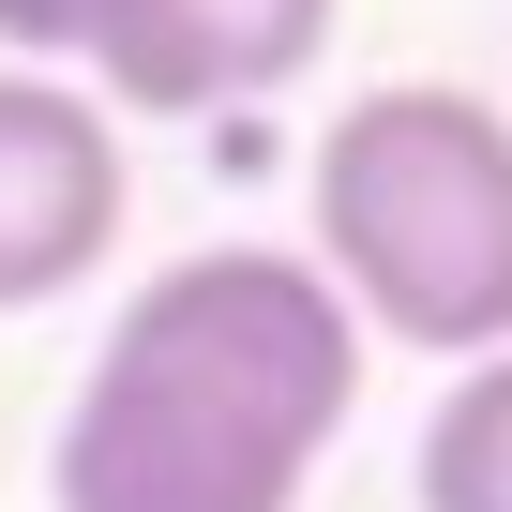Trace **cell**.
<instances>
[{
	"mask_svg": "<svg viewBox=\"0 0 512 512\" xmlns=\"http://www.w3.org/2000/svg\"><path fill=\"white\" fill-rule=\"evenodd\" d=\"M362 422V332L317 287V256L226 241L121 287L61 437V512H302L317 452Z\"/></svg>",
	"mask_w": 512,
	"mask_h": 512,
	"instance_id": "6da1fadb",
	"label": "cell"
},
{
	"mask_svg": "<svg viewBox=\"0 0 512 512\" xmlns=\"http://www.w3.org/2000/svg\"><path fill=\"white\" fill-rule=\"evenodd\" d=\"M302 211H317L302 256L362 347H422V362L512 347V106L452 76H377L317 136Z\"/></svg>",
	"mask_w": 512,
	"mask_h": 512,
	"instance_id": "7a4b0ae2",
	"label": "cell"
},
{
	"mask_svg": "<svg viewBox=\"0 0 512 512\" xmlns=\"http://www.w3.org/2000/svg\"><path fill=\"white\" fill-rule=\"evenodd\" d=\"M347 0H76V61L106 121H226L317 76Z\"/></svg>",
	"mask_w": 512,
	"mask_h": 512,
	"instance_id": "3957f363",
	"label": "cell"
},
{
	"mask_svg": "<svg viewBox=\"0 0 512 512\" xmlns=\"http://www.w3.org/2000/svg\"><path fill=\"white\" fill-rule=\"evenodd\" d=\"M136 211L121 121L76 76H16L0 61V317H46L106 272V241Z\"/></svg>",
	"mask_w": 512,
	"mask_h": 512,
	"instance_id": "277c9868",
	"label": "cell"
},
{
	"mask_svg": "<svg viewBox=\"0 0 512 512\" xmlns=\"http://www.w3.org/2000/svg\"><path fill=\"white\" fill-rule=\"evenodd\" d=\"M422 512H512V347L452 362V392L422 422Z\"/></svg>",
	"mask_w": 512,
	"mask_h": 512,
	"instance_id": "5b68a950",
	"label": "cell"
},
{
	"mask_svg": "<svg viewBox=\"0 0 512 512\" xmlns=\"http://www.w3.org/2000/svg\"><path fill=\"white\" fill-rule=\"evenodd\" d=\"M0 61H16V76H61L76 61V0H0Z\"/></svg>",
	"mask_w": 512,
	"mask_h": 512,
	"instance_id": "8992f818",
	"label": "cell"
}]
</instances>
